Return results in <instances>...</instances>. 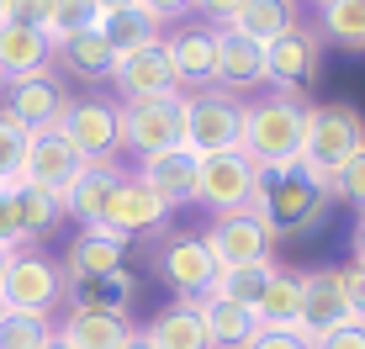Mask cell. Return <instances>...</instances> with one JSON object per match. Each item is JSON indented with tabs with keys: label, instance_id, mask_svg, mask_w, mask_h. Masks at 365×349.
Returning <instances> with one entry per match:
<instances>
[{
	"label": "cell",
	"instance_id": "obj_9",
	"mask_svg": "<svg viewBox=\"0 0 365 349\" xmlns=\"http://www.w3.org/2000/svg\"><path fill=\"white\" fill-rule=\"evenodd\" d=\"M355 323V307H349V291H344V270L339 265H312L302 270V318H297V333L307 344H318L323 333Z\"/></svg>",
	"mask_w": 365,
	"mask_h": 349
},
{
	"label": "cell",
	"instance_id": "obj_34",
	"mask_svg": "<svg viewBox=\"0 0 365 349\" xmlns=\"http://www.w3.org/2000/svg\"><path fill=\"white\" fill-rule=\"evenodd\" d=\"M53 318H32V313H6L0 323V349H48L53 344Z\"/></svg>",
	"mask_w": 365,
	"mask_h": 349
},
{
	"label": "cell",
	"instance_id": "obj_40",
	"mask_svg": "<svg viewBox=\"0 0 365 349\" xmlns=\"http://www.w3.org/2000/svg\"><path fill=\"white\" fill-rule=\"evenodd\" d=\"M307 349H365V323H344V328H334V333H323L318 344H307Z\"/></svg>",
	"mask_w": 365,
	"mask_h": 349
},
{
	"label": "cell",
	"instance_id": "obj_2",
	"mask_svg": "<svg viewBox=\"0 0 365 349\" xmlns=\"http://www.w3.org/2000/svg\"><path fill=\"white\" fill-rule=\"evenodd\" d=\"M244 159L255 170L297 165L307 148V101L270 90L265 101H244Z\"/></svg>",
	"mask_w": 365,
	"mask_h": 349
},
{
	"label": "cell",
	"instance_id": "obj_35",
	"mask_svg": "<svg viewBox=\"0 0 365 349\" xmlns=\"http://www.w3.org/2000/svg\"><path fill=\"white\" fill-rule=\"evenodd\" d=\"M101 27V6L96 0H53V16H48V37L64 43L74 32H96Z\"/></svg>",
	"mask_w": 365,
	"mask_h": 349
},
{
	"label": "cell",
	"instance_id": "obj_32",
	"mask_svg": "<svg viewBox=\"0 0 365 349\" xmlns=\"http://www.w3.org/2000/svg\"><path fill=\"white\" fill-rule=\"evenodd\" d=\"M323 43H339L349 53H365V0H318Z\"/></svg>",
	"mask_w": 365,
	"mask_h": 349
},
{
	"label": "cell",
	"instance_id": "obj_38",
	"mask_svg": "<svg viewBox=\"0 0 365 349\" xmlns=\"http://www.w3.org/2000/svg\"><path fill=\"white\" fill-rule=\"evenodd\" d=\"M27 138L32 132L21 127V122H11L6 111H0V185H11L21 174V154H27Z\"/></svg>",
	"mask_w": 365,
	"mask_h": 349
},
{
	"label": "cell",
	"instance_id": "obj_23",
	"mask_svg": "<svg viewBox=\"0 0 365 349\" xmlns=\"http://www.w3.org/2000/svg\"><path fill=\"white\" fill-rule=\"evenodd\" d=\"M138 339H143L148 349H217L207 333V323H201L196 302H175L165 307L148 328H138Z\"/></svg>",
	"mask_w": 365,
	"mask_h": 349
},
{
	"label": "cell",
	"instance_id": "obj_10",
	"mask_svg": "<svg viewBox=\"0 0 365 349\" xmlns=\"http://www.w3.org/2000/svg\"><path fill=\"white\" fill-rule=\"evenodd\" d=\"M122 106H111V101H69L64 111V122H58V132L74 143V154L85 159V165H117V154H122V117H117Z\"/></svg>",
	"mask_w": 365,
	"mask_h": 349
},
{
	"label": "cell",
	"instance_id": "obj_24",
	"mask_svg": "<svg viewBox=\"0 0 365 349\" xmlns=\"http://www.w3.org/2000/svg\"><path fill=\"white\" fill-rule=\"evenodd\" d=\"M53 64H58V74H69V80H111L117 48L101 32H74L64 43H53Z\"/></svg>",
	"mask_w": 365,
	"mask_h": 349
},
{
	"label": "cell",
	"instance_id": "obj_36",
	"mask_svg": "<svg viewBox=\"0 0 365 349\" xmlns=\"http://www.w3.org/2000/svg\"><path fill=\"white\" fill-rule=\"evenodd\" d=\"M334 202L365 212V143L344 159V165H339V174H334Z\"/></svg>",
	"mask_w": 365,
	"mask_h": 349
},
{
	"label": "cell",
	"instance_id": "obj_18",
	"mask_svg": "<svg viewBox=\"0 0 365 349\" xmlns=\"http://www.w3.org/2000/svg\"><path fill=\"white\" fill-rule=\"evenodd\" d=\"M196 165H201V159L191 154V148H170V154L138 159L133 174H138V180H143L165 207H191V202H196Z\"/></svg>",
	"mask_w": 365,
	"mask_h": 349
},
{
	"label": "cell",
	"instance_id": "obj_41",
	"mask_svg": "<svg viewBox=\"0 0 365 349\" xmlns=\"http://www.w3.org/2000/svg\"><path fill=\"white\" fill-rule=\"evenodd\" d=\"M238 6H244V0H191V11H201L207 27H228V21L238 16Z\"/></svg>",
	"mask_w": 365,
	"mask_h": 349
},
{
	"label": "cell",
	"instance_id": "obj_47",
	"mask_svg": "<svg viewBox=\"0 0 365 349\" xmlns=\"http://www.w3.org/2000/svg\"><path fill=\"white\" fill-rule=\"evenodd\" d=\"M122 349H148V344H143V339H128V344H122Z\"/></svg>",
	"mask_w": 365,
	"mask_h": 349
},
{
	"label": "cell",
	"instance_id": "obj_8",
	"mask_svg": "<svg viewBox=\"0 0 365 349\" xmlns=\"http://www.w3.org/2000/svg\"><path fill=\"white\" fill-rule=\"evenodd\" d=\"M154 270L175 291V302H196V296H207L212 281H217V259H212V249H207L201 233H170V239L154 249Z\"/></svg>",
	"mask_w": 365,
	"mask_h": 349
},
{
	"label": "cell",
	"instance_id": "obj_45",
	"mask_svg": "<svg viewBox=\"0 0 365 349\" xmlns=\"http://www.w3.org/2000/svg\"><path fill=\"white\" fill-rule=\"evenodd\" d=\"M349 249H355V265H365V212H360L355 233H349Z\"/></svg>",
	"mask_w": 365,
	"mask_h": 349
},
{
	"label": "cell",
	"instance_id": "obj_17",
	"mask_svg": "<svg viewBox=\"0 0 365 349\" xmlns=\"http://www.w3.org/2000/svg\"><path fill=\"white\" fill-rule=\"evenodd\" d=\"M170 48V64H175V80H180V95H196V90H212V74H217V27H175L165 37Z\"/></svg>",
	"mask_w": 365,
	"mask_h": 349
},
{
	"label": "cell",
	"instance_id": "obj_5",
	"mask_svg": "<svg viewBox=\"0 0 365 349\" xmlns=\"http://www.w3.org/2000/svg\"><path fill=\"white\" fill-rule=\"evenodd\" d=\"M365 143V111L349 106V101H318L307 106V148H302V159L318 170L339 174L349 154Z\"/></svg>",
	"mask_w": 365,
	"mask_h": 349
},
{
	"label": "cell",
	"instance_id": "obj_6",
	"mask_svg": "<svg viewBox=\"0 0 365 349\" xmlns=\"http://www.w3.org/2000/svg\"><path fill=\"white\" fill-rule=\"evenodd\" d=\"M117 117H122V148L138 154V159L185 148V95H170V101H133V106H122Z\"/></svg>",
	"mask_w": 365,
	"mask_h": 349
},
{
	"label": "cell",
	"instance_id": "obj_31",
	"mask_svg": "<svg viewBox=\"0 0 365 349\" xmlns=\"http://www.w3.org/2000/svg\"><path fill=\"white\" fill-rule=\"evenodd\" d=\"M275 270H281L275 259L217 270V281H212V291H207V296H228V302H238V307H249V313H255V307H259V296H265V286L275 281Z\"/></svg>",
	"mask_w": 365,
	"mask_h": 349
},
{
	"label": "cell",
	"instance_id": "obj_19",
	"mask_svg": "<svg viewBox=\"0 0 365 349\" xmlns=\"http://www.w3.org/2000/svg\"><path fill=\"white\" fill-rule=\"evenodd\" d=\"M165 217H170V207L159 202L154 191H148L143 180H138V174L128 170V180L117 185V196H111V207H106V228L111 233H122V239H138V233H154V228H165Z\"/></svg>",
	"mask_w": 365,
	"mask_h": 349
},
{
	"label": "cell",
	"instance_id": "obj_13",
	"mask_svg": "<svg viewBox=\"0 0 365 349\" xmlns=\"http://www.w3.org/2000/svg\"><path fill=\"white\" fill-rule=\"evenodd\" d=\"M106 85H117L122 106H133V101H170V95H180V80H175L165 37L148 43V48H138V53H122Z\"/></svg>",
	"mask_w": 365,
	"mask_h": 349
},
{
	"label": "cell",
	"instance_id": "obj_52",
	"mask_svg": "<svg viewBox=\"0 0 365 349\" xmlns=\"http://www.w3.org/2000/svg\"><path fill=\"white\" fill-rule=\"evenodd\" d=\"M0 90H6V80H0Z\"/></svg>",
	"mask_w": 365,
	"mask_h": 349
},
{
	"label": "cell",
	"instance_id": "obj_27",
	"mask_svg": "<svg viewBox=\"0 0 365 349\" xmlns=\"http://www.w3.org/2000/svg\"><path fill=\"white\" fill-rule=\"evenodd\" d=\"M292 27H297V6L292 0H244L238 16L228 21V32L249 37V43H259V48H270L275 37H286Z\"/></svg>",
	"mask_w": 365,
	"mask_h": 349
},
{
	"label": "cell",
	"instance_id": "obj_50",
	"mask_svg": "<svg viewBox=\"0 0 365 349\" xmlns=\"http://www.w3.org/2000/svg\"><path fill=\"white\" fill-rule=\"evenodd\" d=\"M0 21H6V0H0Z\"/></svg>",
	"mask_w": 365,
	"mask_h": 349
},
{
	"label": "cell",
	"instance_id": "obj_16",
	"mask_svg": "<svg viewBox=\"0 0 365 349\" xmlns=\"http://www.w3.org/2000/svg\"><path fill=\"white\" fill-rule=\"evenodd\" d=\"M64 281L69 286H85V281H101V276H111V270H122L128 265V239L122 233H111L106 222H91V228H80L69 239L64 249Z\"/></svg>",
	"mask_w": 365,
	"mask_h": 349
},
{
	"label": "cell",
	"instance_id": "obj_21",
	"mask_svg": "<svg viewBox=\"0 0 365 349\" xmlns=\"http://www.w3.org/2000/svg\"><path fill=\"white\" fill-rule=\"evenodd\" d=\"M122 180H128V165H85V170H80V180H74L69 191L58 196V202H64V217H74L80 228L101 222Z\"/></svg>",
	"mask_w": 365,
	"mask_h": 349
},
{
	"label": "cell",
	"instance_id": "obj_28",
	"mask_svg": "<svg viewBox=\"0 0 365 349\" xmlns=\"http://www.w3.org/2000/svg\"><path fill=\"white\" fill-rule=\"evenodd\" d=\"M159 27L165 21L154 16V11H143L133 0V6H117V11H101V37H106L111 48H117V58L122 53H138V48H148V43H159Z\"/></svg>",
	"mask_w": 365,
	"mask_h": 349
},
{
	"label": "cell",
	"instance_id": "obj_20",
	"mask_svg": "<svg viewBox=\"0 0 365 349\" xmlns=\"http://www.w3.org/2000/svg\"><path fill=\"white\" fill-rule=\"evenodd\" d=\"M212 85L244 101L255 85H265V48L228 32V27H217V74H212Z\"/></svg>",
	"mask_w": 365,
	"mask_h": 349
},
{
	"label": "cell",
	"instance_id": "obj_39",
	"mask_svg": "<svg viewBox=\"0 0 365 349\" xmlns=\"http://www.w3.org/2000/svg\"><path fill=\"white\" fill-rule=\"evenodd\" d=\"M48 16H53V0H6V21L32 32H48Z\"/></svg>",
	"mask_w": 365,
	"mask_h": 349
},
{
	"label": "cell",
	"instance_id": "obj_37",
	"mask_svg": "<svg viewBox=\"0 0 365 349\" xmlns=\"http://www.w3.org/2000/svg\"><path fill=\"white\" fill-rule=\"evenodd\" d=\"M27 244H32V233H27V222H21L16 180H11V185H0V249H6V254H16V249H27Z\"/></svg>",
	"mask_w": 365,
	"mask_h": 349
},
{
	"label": "cell",
	"instance_id": "obj_4",
	"mask_svg": "<svg viewBox=\"0 0 365 349\" xmlns=\"http://www.w3.org/2000/svg\"><path fill=\"white\" fill-rule=\"evenodd\" d=\"M244 143V101L228 90H196L185 95V148L196 159L207 154H233Z\"/></svg>",
	"mask_w": 365,
	"mask_h": 349
},
{
	"label": "cell",
	"instance_id": "obj_44",
	"mask_svg": "<svg viewBox=\"0 0 365 349\" xmlns=\"http://www.w3.org/2000/svg\"><path fill=\"white\" fill-rule=\"evenodd\" d=\"M138 6L154 11L159 21H175V16H185V11H191V0H138Z\"/></svg>",
	"mask_w": 365,
	"mask_h": 349
},
{
	"label": "cell",
	"instance_id": "obj_15",
	"mask_svg": "<svg viewBox=\"0 0 365 349\" xmlns=\"http://www.w3.org/2000/svg\"><path fill=\"white\" fill-rule=\"evenodd\" d=\"M80 170H85V159L74 154V143H69L58 127H43V132H32V138H27V154H21L16 185H37V191L64 196L69 185L80 180Z\"/></svg>",
	"mask_w": 365,
	"mask_h": 349
},
{
	"label": "cell",
	"instance_id": "obj_51",
	"mask_svg": "<svg viewBox=\"0 0 365 349\" xmlns=\"http://www.w3.org/2000/svg\"><path fill=\"white\" fill-rule=\"evenodd\" d=\"M0 323H6V307H0Z\"/></svg>",
	"mask_w": 365,
	"mask_h": 349
},
{
	"label": "cell",
	"instance_id": "obj_11",
	"mask_svg": "<svg viewBox=\"0 0 365 349\" xmlns=\"http://www.w3.org/2000/svg\"><path fill=\"white\" fill-rule=\"evenodd\" d=\"M255 165L244 159V148L233 154H207L196 165V207L207 217H222V212H244L249 191H255Z\"/></svg>",
	"mask_w": 365,
	"mask_h": 349
},
{
	"label": "cell",
	"instance_id": "obj_7",
	"mask_svg": "<svg viewBox=\"0 0 365 349\" xmlns=\"http://www.w3.org/2000/svg\"><path fill=\"white\" fill-rule=\"evenodd\" d=\"M69 101H74V95L64 90V74L48 64V69L21 74V80H6V101H0V111H6L11 122H21L27 132H43V127H58V122H64Z\"/></svg>",
	"mask_w": 365,
	"mask_h": 349
},
{
	"label": "cell",
	"instance_id": "obj_33",
	"mask_svg": "<svg viewBox=\"0 0 365 349\" xmlns=\"http://www.w3.org/2000/svg\"><path fill=\"white\" fill-rule=\"evenodd\" d=\"M16 207H21V222H27L32 239H43V233H53L64 222V202L53 191H37V185H16Z\"/></svg>",
	"mask_w": 365,
	"mask_h": 349
},
{
	"label": "cell",
	"instance_id": "obj_12",
	"mask_svg": "<svg viewBox=\"0 0 365 349\" xmlns=\"http://www.w3.org/2000/svg\"><path fill=\"white\" fill-rule=\"evenodd\" d=\"M318 64H323V32L297 21L286 37H275L265 48V85L281 95H302L318 80Z\"/></svg>",
	"mask_w": 365,
	"mask_h": 349
},
{
	"label": "cell",
	"instance_id": "obj_49",
	"mask_svg": "<svg viewBox=\"0 0 365 349\" xmlns=\"http://www.w3.org/2000/svg\"><path fill=\"white\" fill-rule=\"evenodd\" d=\"M6 259H11V254H6V249H0V270H6Z\"/></svg>",
	"mask_w": 365,
	"mask_h": 349
},
{
	"label": "cell",
	"instance_id": "obj_26",
	"mask_svg": "<svg viewBox=\"0 0 365 349\" xmlns=\"http://www.w3.org/2000/svg\"><path fill=\"white\" fill-rule=\"evenodd\" d=\"M196 313H201V323H207L217 349H249L255 333H259V318L249 307L228 302V296H196Z\"/></svg>",
	"mask_w": 365,
	"mask_h": 349
},
{
	"label": "cell",
	"instance_id": "obj_3",
	"mask_svg": "<svg viewBox=\"0 0 365 349\" xmlns=\"http://www.w3.org/2000/svg\"><path fill=\"white\" fill-rule=\"evenodd\" d=\"M69 296L64 265L43 249H16L0 270V307L6 313H32V318H53Z\"/></svg>",
	"mask_w": 365,
	"mask_h": 349
},
{
	"label": "cell",
	"instance_id": "obj_43",
	"mask_svg": "<svg viewBox=\"0 0 365 349\" xmlns=\"http://www.w3.org/2000/svg\"><path fill=\"white\" fill-rule=\"evenodd\" d=\"M344 270V291H349V307H355V318L365 323V265H355V259H349V265H339Z\"/></svg>",
	"mask_w": 365,
	"mask_h": 349
},
{
	"label": "cell",
	"instance_id": "obj_14",
	"mask_svg": "<svg viewBox=\"0 0 365 349\" xmlns=\"http://www.w3.org/2000/svg\"><path fill=\"white\" fill-rule=\"evenodd\" d=\"M201 239H207L212 259H217V270L275 259V233H270L249 207H244V212H222V217H212V228L201 233Z\"/></svg>",
	"mask_w": 365,
	"mask_h": 349
},
{
	"label": "cell",
	"instance_id": "obj_25",
	"mask_svg": "<svg viewBox=\"0 0 365 349\" xmlns=\"http://www.w3.org/2000/svg\"><path fill=\"white\" fill-rule=\"evenodd\" d=\"M48 64H53V37L0 21V80H21V74L48 69Z\"/></svg>",
	"mask_w": 365,
	"mask_h": 349
},
{
	"label": "cell",
	"instance_id": "obj_1",
	"mask_svg": "<svg viewBox=\"0 0 365 349\" xmlns=\"http://www.w3.org/2000/svg\"><path fill=\"white\" fill-rule=\"evenodd\" d=\"M329 196L302 174V165H275V170H259L255 174V191H249V212L281 239H307V233L323 228L329 217Z\"/></svg>",
	"mask_w": 365,
	"mask_h": 349
},
{
	"label": "cell",
	"instance_id": "obj_48",
	"mask_svg": "<svg viewBox=\"0 0 365 349\" xmlns=\"http://www.w3.org/2000/svg\"><path fill=\"white\" fill-rule=\"evenodd\" d=\"M48 349H69V344H58V333H53V344H48Z\"/></svg>",
	"mask_w": 365,
	"mask_h": 349
},
{
	"label": "cell",
	"instance_id": "obj_42",
	"mask_svg": "<svg viewBox=\"0 0 365 349\" xmlns=\"http://www.w3.org/2000/svg\"><path fill=\"white\" fill-rule=\"evenodd\" d=\"M249 349H307V339H302L297 328H259Z\"/></svg>",
	"mask_w": 365,
	"mask_h": 349
},
{
	"label": "cell",
	"instance_id": "obj_22",
	"mask_svg": "<svg viewBox=\"0 0 365 349\" xmlns=\"http://www.w3.org/2000/svg\"><path fill=\"white\" fill-rule=\"evenodd\" d=\"M128 339H138L133 318L96 313V307H69L64 323H58V344L69 349H122Z\"/></svg>",
	"mask_w": 365,
	"mask_h": 349
},
{
	"label": "cell",
	"instance_id": "obj_30",
	"mask_svg": "<svg viewBox=\"0 0 365 349\" xmlns=\"http://www.w3.org/2000/svg\"><path fill=\"white\" fill-rule=\"evenodd\" d=\"M255 318H259V328H297V318H302V270H275V281L265 286Z\"/></svg>",
	"mask_w": 365,
	"mask_h": 349
},
{
	"label": "cell",
	"instance_id": "obj_46",
	"mask_svg": "<svg viewBox=\"0 0 365 349\" xmlns=\"http://www.w3.org/2000/svg\"><path fill=\"white\" fill-rule=\"evenodd\" d=\"M101 11H117V6H133V0H96Z\"/></svg>",
	"mask_w": 365,
	"mask_h": 349
},
{
	"label": "cell",
	"instance_id": "obj_29",
	"mask_svg": "<svg viewBox=\"0 0 365 349\" xmlns=\"http://www.w3.org/2000/svg\"><path fill=\"white\" fill-rule=\"evenodd\" d=\"M74 291V307H96V313H117V318H128V307L138 302V276L128 265L122 270H111V276H101V281H85V286H69Z\"/></svg>",
	"mask_w": 365,
	"mask_h": 349
}]
</instances>
